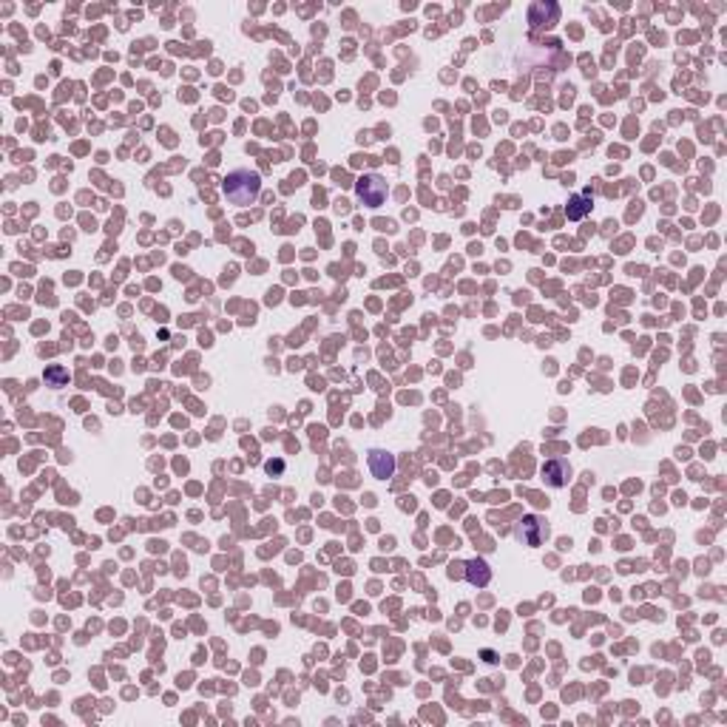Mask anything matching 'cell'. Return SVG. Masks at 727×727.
<instances>
[{"instance_id": "obj_5", "label": "cell", "mask_w": 727, "mask_h": 727, "mask_svg": "<svg viewBox=\"0 0 727 727\" xmlns=\"http://www.w3.org/2000/svg\"><path fill=\"white\" fill-rule=\"evenodd\" d=\"M370 472H373V477H378V480H387V477H392L395 475V458L392 455H387V452H370Z\"/></svg>"}, {"instance_id": "obj_2", "label": "cell", "mask_w": 727, "mask_h": 727, "mask_svg": "<svg viewBox=\"0 0 727 727\" xmlns=\"http://www.w3.org/2000/svg\"><path fill=\"white\" fill-rule=\"evenodd\" d=\"M355 194H358V199H361L364 205L378 208V205H384V199H387V182H384L378 173L361 176V179L355 182Z\"/></svg>"}, {"instance_id": "obj_1", "label": "cell", "mask_w": 727, "mask_h": 727, "mask_svg": "<svg viewBox=\"0 0 727 727\" xmlns=\"http://www.w3.org/2000/svg\"><path fill=\"white\" fill-rule=\"evenodd\" d=\"M259 173L256 170H233L228 179H225V194L233 205H250L256 197H259Z\"/></svg>"}, {"instance_id": "obj_7", "label": "cell", "mask_w": 727, "mask_h": 727, "mask_svg": "<svg viewBox=\"0 0 727 727\" xmlns=\"http://www.w3.org/2000/svg\"><path fill=\"white\" fill-rule=\"evenodd\" d=\"M588 208H591V197H588V194L574 197L571 205H569V219H583V216L588 214Z\"/></svg>"}, {"instance_id": "obj_6", "label": "cell", "mask_w": 727, "mask_h": 727, "mask_svg": "<svg viewBox=\"0 0 727 727\" xmlns=\"http://www.w3.org/2000/svg\"><path fill=\"white\" fill-rule=\"evenodd\" d=\"M466 577L472 586H486L492 580V571L483 560H472V563H466Z\"/></svg>"}, {"instance_id": "obj_3", "label": "cell", "mask_w": 727, "mask_h": 727, "mask_svg": "<svg viewBox=\"0 0 727 727\" xmlns=\"http://www.w3.org/2000/svg\"><path fill=\"white\" fill-rule=\"evenodd\" d=\"M545 534H549V525H545L540 517H523V523H520V540L523 542H528V545H540L542 540H545Z\"/></svg>"}, {"instance_id": "obj_4", "label": "cell", "mask_w": 727, "mask_h": 727, "mask_svg": "<svg viewBox=\"0 0 727 727\" xmlns=\"http://www.w3.org/2000/svg\"><path fill=\"white\" fill-rule=\"evenodd\" d=\"M569 475H571V466H569L566 460H549V463L542 466V477H545V483L554 486V489L566 486V483H569Z\"/></svg>"}]
</instances>
